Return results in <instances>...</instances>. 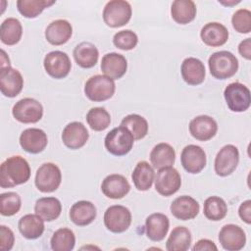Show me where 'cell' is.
Masks as SVG:
<instances>
[{"label":"cell","mask_w":251,"mask_h":251,"mask_svg":"<svg viewBox=\"0 0 251 251\" xmlns=\"http://www.w3.org/2000/svg\"><path fill=\"white\" fill-rule=\"evenodd\" d=\"M217 131V122L212 117L207 115L197 116L189 123L190 134L199 141L210 140L216 135Z\"/></svg>","instance_id":"cell-17"},{"label":"cell","mask_w":251,"mask_h":251,"mask_svg":"<svg viewBox=\"0 0 251 251\" xmlns=\"http://www.w3.org/2000/svg\"><path fill=\"white\" fill-rule=\"evenodd\" d=\"M30 177V167L27 161L21 156H12L6 159L0 167V186L14 187L25 183Z\"/></svg>","instance_id":"cell-1"},{"label":"cell","mask_w":251,"mask_h":251,"mask_svg":"<svg viewBox=\"0 0 251 251\" xmlns=\"http://www.w3.org/2000/svg\"><path fill=\"white\" fill-rule=\"evenodd\" d=\"M50 244L54 251H71L75 244V233L68 227H61L53 233Z\"/></svg>","instance_id":"cell-37"},{"label":"cell","mask_w":251,"mask_h":251,"mask_svg":"<svg viewBox=\"0 0 251 251\" xmlns=\"http://www.w3.org/2000/svg\"><path fill=\"white\" fill-rule=\"evenodd\" d=\"M47 134L40 128H26L20 135V145L25 151L31 154L42 152L47 146Z\"/></svg>","instance_id":"cell-18"},{"label":"cell","mask_w":251,"mask_h":251,"mask_svg":"<svg viewBox=\"0 0 251 251\" xmlns=\"http://www.w3.org/2000/svg\"><path fill=\"white\" fill-rule=\"evenodd\" d=\"M73 33L72 25L66 20L51 22L45 29V38L52 45H63L71 38Z\"/></svg>","instance_id":"cell-25"},{"label":"cell","mask_w":251,"mask_h":251,"mask_svg":"<svg viewBox=\"0 0 251 251\" xmlns=\"http://www.w3.org/2000/svg\"><path fill=\"white\" fill-rule=\"evenodd\" d=\"M44 69L46 73L53 78L66 77L72 68L71 60L69 56L62 51H51L45 57L43 61Z\"/></svg>","instance_id":"cell-12"},{"label":"cell","mask_w":251,"mask_h":251,"mask_svg":"<svg viewBox=\"0 0 251 251\" xmlns=\"http://www.w3.org/2000/svg\"><path fill=\"white\" fill-rule=\"evenodd\" d=\"M23 35V26L21 22L16 18L4 20L0 26V39L6 45L17 44Z\"/></svg>","instance_id":"cell-33"},{"label":"cell","mask_w":251,"mask_h":251,"mask_svg":"<svg viewBox=\"0 0 251 251\" xmlns=\"http://www.w3.org/2000/svg\"><path fill=\"white\" fill-rule=\"evenodd\" d=\"M131 224L130 211L122 205L110 206L104 214V225L108 230L121 233L126 231Z\"/></svg>","instance_id":"cell-9"},{"label":"cell","mask_w":251,"mask_h":251,"mask_svg":"<svg viewBox=\"0 0 251 251\" xmlns=\"http://www.w3.org/2000/svg\"><path fill=\"white\" fill-rule=\"evenodd\" d=\"M134 138L129 130L124 126L113 128L107 133L104 143L107 151L115 156L127 154L133 146Z\"/></svg>","instance_id":"cell-4"},{"label":"cell","mask_w":251,"mask_h":251,"mask_svg":"<svg viewBox=\"0 0 251 251\" xmlns=\"http://www.w3.org/2000/svg\"><path fill=\"white\" fill-rule=\"evenodd\" d=\"M22 206V200L16 192H5L0 195V213L2 216L11 217L17 214Z\"/></svg>","instance_id":"cell-40"},{"label":"cell","mask_w":251,"mask_h":251,"mask_svg":"<svg viewBox=\"0 0 251 251\" xmlns=\"http://www.w3.org/2000/svg\"><path fill=\"white\" fill-rule=\"evenodd\" d=\"M238 215L240 219L247 225L251 224V200H246L240 204Z\"/></svg>","instance_id":"cell-44"},{"label":"cell","mask_w":251,"mask_h":251,"mask_svg":"<svg viewBox=\"0 0 251 251\" xmlns=\"http://www.w3.org/2000/svg\"><path fill=\"white\" fill-rule=\"evenodd\" d=\"M18 227L22 235L26 239H36L44 231V220L36 214H27L20 219Z\"/></svg>","instance_id":"cell-27"},{"label":"cell","mask_w":251,"mask_h":251,"mask_svg":"<svg viewBox=\"0 0 251 251\" xmlns=\"http://www.w3.org/2000/svg\"><path fill=\"white\" fill-rule=\"evenodd\" d=\"M88 137V130L80 122H72L68 124L62 132L63 143L73 150L83 147L87 142Z\"/></svg>","instance_id":"cell-16"},{"label":"cell","mask_w":251,"mask_h":251,"mask_svg":"<svg viewBox=\"0 0 251 251\" xmlns=\"http://www.w3.org/2000/svg\"><path fill=\"white\" fill-rule=\"evenodd\" d=\"M54 3V0H19L17 1V8L24 17L33 19Z\"/></svg>","instance_id":"cell-38"},{"label":"cell","mask_w":251,"mask_h":251,"mask_svg":"<svg viewBox=\"0 0 251 251\" xmlns=\"http://www.w3.org/2000/svg\"><path fill=\"white\" fill-rule=\"evenodd\" d=\"M238 52L246 60L251 59V38H246L239 43Z\"/></svg>","instance_id":"cell-46"},{"label":"cell","mask_w":251,"mask_h":251,"mask_svg":"<svg viewBox=\"0 0 251 251\" xmlns=\"http://www.w3.org/2000/svg\"><path fill=\"white\" fill-rule=\"evenodd\" d=\"M180 162L186 172L190 174H198L206 166V153L198 145H186L181 151Z\"/></svg>","instance_id":"cell-13"},{"label":"cell","mask_w":251,"mask_h":251,"mask_svg":"<svg viewBox=\"0 0 251 251\" xmlns=\"http://www.w3.org/2000/svg\"><path fill=\"white\" fill-rule=\"evenodd\" d=\"M193 251H203V250H209V251H217L218 248L215 245V243L212 240L209 239H200L198 240L195 245L192 247Z\"/></svg>","instance_id":"cell-45"},{"label":"cell","mask_w":251,"mask_h":251,"mask_svg":"<svg viewBox=\"0 0 251 251\" xmlns=\"http://www.w3.org/2000/svg\"><path fill=\"white\" fill-rule=\"evenodd\" d=\"M169 218L162 213L151 214L145 221L146 235L152 241L163 240L169 231Z\"/></svg>","instance_id":"cell-24"},{"label":"cell","mask_w":251,"mask_h":251,"mask_svg":"<svg viewBox=\"0 0 251 251\" xmlns=\"http://www.w3.org/2000/svg\"><path fill=\"white\" fill-rule=\"evenodd\" d=\"M34 212L46 222H52L59 218L62 212V205L55 197L39 198L34 206Z\"/></svg>","instance_id":"cell-31"},{"label":"cell","mask_w":251,"mask_h":251,"mask_svg":"<svg viewBox=\"0 0 251 251\" xmlns=\"http://www.w3.org/2000/svg\"><path fill=\"white\" fill-rule=\"evenodd\" d=\"M12 114L20 123L34 124L41 120L43 116V107L37 100L26 97L19 100L14 105Z\"/></svg>","instance_id":"cell-8"},{"label":"cell","mask_w":251,"mask_h":251,"mask_svg":"<svg viewBox=\"0 0 251 251\" xmlns=\"http://www.w3.org/2000/svg\"><path fill=\"white\" fill-rule=\"evenodd\" d=\"M127 70V62L122 54L112 52L103 56L101 61L102 73L112 79L121 78Z\"/></svg>","instance_id":"cell-21"},{"label":"cell","mask_w":251,"mask_h":251,"mask_svg":"<svg viewBox=\"0 0 251 251\" xmlns=\"http://www.w3.org/2000/svg\"><path fill=\"white\" fill-rule=\"evenodd\" d=\"M180 72L183 80L189 85L201 84L206 75L204 64L194 57H188L183 60Z\"/></svg>","instance_id":"cell-22"},{"label":"cell","mask_w":251,"mask_h":251,"mask_svg":"<svg viewBox=\"0 0 251 251\" xmlns=\"http://www.w3.org/2000/svg\"><path fill=\"white\" fill-rule=\"evenodd\" d=\"M138 42V37L135 32L130 29H125L115 33L113 37L114 45L122 50H131Z\"/></svg>","instance_id":"cell-41"},{"label":"cell","mask_w":251,"mask_h":251,"mask_svg":"<svg viewBox=\"0 0 251 251\" xmlns=\"http://www.w3.org/2000/svg\"><path fill=\"white\" fill-rule=\"evenodd\" d=\"M96 214V207L92 202L80 200L71 207L70 219L75 225L84 226L95 220Z\"/></svg>","instance_id":"cell-26"},{"label":"cell","mask_w":251,"mask_h":251,"mask_svg":"<svg viewBox=\"0 0 251 251\" xmlns=\"http://www.w3.org/2000/svg\"><path fill=\"white\" fill-rule=\"evenodd\" d=\"M172 215L180 221L194 219L200 210L199 203L188 195H182L176 198L170 207Z\"/></svg>","instance_id":"cell-19"},{"label":"cell","mask_w":251,"mask_h":251,"mask_svg":"<svg viewBox=\"0 0 251 251\" xmlns=\"http://www.w3.org/2000/svg\"><path fill=\"white\" fill-rule=\"evenodd\" d=\"M62 174L59 167L53 163H44L36 171L35 186L44 193L53 192L61 184Z\"/></svg>","instance_id":"cell-7"},{"label":"cell","mask_w":251,"mask_h":251,"mask_svg":"<svg viewBox=\"0 0 251 251\" xmlns=\"http://www.w3.org/2000/svg\"><path fill=\"white\" fill-rule=\"evenodd\" d=\"M101 190L108 198L121 199L129 192L130 185L124 176L112 174L103 179Z\"/></svg>","instance_id":"cell-20"},{"label":"cell","mask_w":251,"mask_h":251,"mask_svg":"<svg viewBox=\"0 0 251 251\" xmlns=\"http://www.w3.org/2000/svg\"><path fill=\"white\" fill-rule=\"evenodd\" d=\"M11 67L10 66V59L6 52L4 50H1V64H0V70Z\"/></svg>","instance_id":"cell-47"},{"label":"cell","mask_w":251,"mask_h":251,"mask_svg":"<svg viewBox=\"0 0 251 251\" xmlns=\"http://www.w3.org/2000/svg\"><path fill=\"white\" fill-rule=\"evenodd\" d=\"M24 86V78L21 73L11 67L0 70V90L1 93L9 98L20 94Z\"/></svg>","instance_id":"cell-15"},{"label":"cell","mask_w":251,"mask_h":251,"mask_svg":"<svg viewBox=\"0 0 251 251\" xmlns=\"http://www.w3.org/2000/svg\"><path fill=\"white\" fill-rule=\"evenodd\" d=\"M238 162L239 152L237 147L232 144L225 145L215 158V172L220 176H227L236 170Z\"/></svg>","instance_id":"cell-11"},{"label":"cell","mask_w":251,"mask_h":251,"mask_svg":"<svg viewBox=\"0 0 251 251\" xmlns=\"http://www.w3.org/2000/svg\"><path fill=\"white\" fill-rule=\"evenodd\" d=\"M227 28L217 22H211L206 24L201 31L200 37L202 41L211 47H219L224 45L228 39Z\"/></svg>","instance_id":"cell-23"},{"label":"cell","mask_w":251,"mask_h":251,"mask_svg":"<svg viewBox=\"0 0 251 251\" xmlns=\"http://www.w3.org/2000/svg\"><path fill=\"white\" fill-rule=\"evenodd\" d=\"M191 233L185 226H176L166 242L168 251H186L190 247Z\"/></svg>","instance_id":"cell-34"},{"label":"cell","mask_w":251,"mask_h":251,"mask_svg":"<svg viewBox=\"0 0 251 251\" xmlns=\"http://www.w3.org/2000/svg\"><path fill=\"white\" fill-rule=\"evenodd\" d=\"M233 28L239 33H249L251 31V12L247 9L237 10L231 18Z\"/></svg>","instance_id":"cell-42"},{"label":"cell","mask_w":251,"mask_h":251,"mask_svg":"<svg viewBox=\"0 0 251 251\" xmlns=\"http://www.w3.org/2000/svg\"><path fill=\"white\" fill-rule=\"evenodd\" d=\"M73 54L76 64L83 69H90L94 67L99 57L97 47L94 44L86 41L76 45Z\"/></svg>","instance_id":"cell-28"},{"label":"cell","mask_w":251,"mask_h":251,"mask_svg":"<svg viewBox=\"0 0 251 251\" xmlns=\"http://www.w3.org/2000/svg\"><path fill=\"white\" fill-rule=\"evenodd\" d=\"M86 122L91 129L102 131L106 129L111 123V116L103 107L91 108L86 114Z\"/></svg>","instance_id":"cell-39"},{"label":"cell","mask_w":251,"mask_h":251,"mask_svg":"<svg viewBox=\"0 0 251 251\" xmlns=\"http://www.w3.org/2000/svg\"><path fill=\"white\" fill-rule=\"evenodd\" d=\"M176 160L175 149L168 143L161 142L153 147L150 152V162L155 169L171 167Z\"/></svg>","instance_id":"cell-29"},{"label":"cell","mask_w":251,"mask_h":251,"mask_svg":"<svg viewBox=\"0 0 251 251\" xmlns=\"http://www.w3.org/2000/svg\"><path fill=\"white\" fill-rule=\"evenodd\" d=\"M116 90L114 79L107 75H96L88 78L84 85L86 97L94 102H102L110 99Z\"/></svg>","instance_id":"cell-3"},{"label":"cell","mask_w":251,"mask_h":251,"mask_svg":"<svg viewBox=\"0 0 251 251\" xmlns=\"http://www.w3.org/2000/svg\"><path fill=\"white\" fill-rule=\"evenodd\" d=\"M121 126L127 128L134 140L144 138L148 132V123L146 119L137 114L126 116L121 122Z\"/></svg>","instance_id":"cell-35"},{"label":"cell","mask_w":251,"mask_h":251,"mask_svg":"<svg viewBox=\"0 0 251 251\" xmlns=\"http://www.w3.org/2000/svg\"><path fill=\"white\" fill-rule=\"evenodd\" d=\"M131 13V6L127 1L112 0L104 7L103 20L110 27H120L129 22Z\"/></svg>","instance_id":"cell-5"},{"label":"cell","mask_w":251,"mask_h":251,"mask_svg":"<svg viewBox=\"0 0 251 251\" xmlns=\"http://www.w3.org/2000/svg\"><path fill=\"white\" fill-rule=\"evenodd\" d=\"M154 181L156 191L165 197L171 196L177 192L181 185L180 175L172 166L160 169Z\"/></svg>","instance_id":"cell-10"},{"label":"cell","mask_w":251,"mask_h":251,"mask_svg":"<svg viewBox=\"0 0 251 251\" xmlns=\"http://www.w3.org/2000/svg\"><path fill=\"white\" fill-rule=\"evenodd\" d=\"M219 241L224 249L227 251H238L244 247L246 235L239 226L228 224L224 226L220 230Z\"/></svg>","instance_id":"cell-14"},{"label":"cell","mask_w":251,"mask_h":251,"mask_svg":"<svg viewBox=\"0 0 251 251\" xmlns=\"http://www.w3.org/2000/svg\"><path fill=\"white\" fill-rule=\"evenodd\" d=\"M240 1H231V2H224V1H219V3L223 4V5H226V6H230V5H235V4H238Z\"/></svg>","instance_id":"cell-48"},{"label":"cell","mask_w":251,"mask_h":251,"mask_svg":"<svg viewBox=\"0 0 251 251\" xmlns=\"http://www.w3.org/2000/svg\"><path fill=\"white\" fill-rule=\"evenodd\" d=\"M224 96L228 109L232 112H244L250 107V90L240 82L229 83L225 88Z\"/></svg>","instance_id":"cell-6"},{"label":"cell","mask_w":251,"mask_h":251,"mask_svg":"<svg viewBox=\"0 0 251 251\" xmlns=\"http://www.w3.org/2000/svg\"><path fill=\"white\" fill-rule=\"evenodd\" d=\"M171 15L176 23L186 25L195 19L196 5L191 0H176L172 3Z\"/></svg>","instance_id":"cell-32"},{"label":"cell","mask_w":251,"mask_h":251,"mask_svg":"<svg viewBox=\"0 0 251 251\" xmlns=\"http://www.w3.org/2000/svg\"><path fill=\"white\" fill-rule=\"evenodd\" d=\"M15 242L14 232L6 226H0V249L9 251L13 248Z\"/></svg>","instance_id":"cell-43"},{"label":"cell","mask_w":251,"mask_h":251,"mask_svg":"<svg viewBox=\"0 0 251 251\" xmlns=\"http://www.w3.org/2000/svg\"><path fill=\"white\" fill-rule=\"evenodd\" d=\"M203 213L210 221H221L227 213V206L226 201L219 196H210L204 202Z\"/></svg>","instance_id":"cell-36"},{"label":"cell","mask_w":251,"mask_h":251,"mask_svg":"<svg viewBox=\"0 0 251 251\" xmlns=\"http://www.w3.org/2000/svg\"><path fill=\"white\" fill-rule=\"evenodd\" d=\"M211 75L217 79H226L233 76L238 70V60L229 51L213 53L208 60Z\"/></svg>","instance_id":"cell-2"},{"label":"cell","mask_w":251,"mask_h":251,"mask_svg":"<svg viewBox=\"0 0 251 251\" xmlns=\"http://www.w3.org/2000/svg\"><path fill=\"white\" fill-rule=\"evenodd\" d=\"M154 170L146 161L138 162L131 174L134 186L139 191H146L151 188L154 181Z\"/></svg>","instance_id":"cell-30"}]
</instances>
